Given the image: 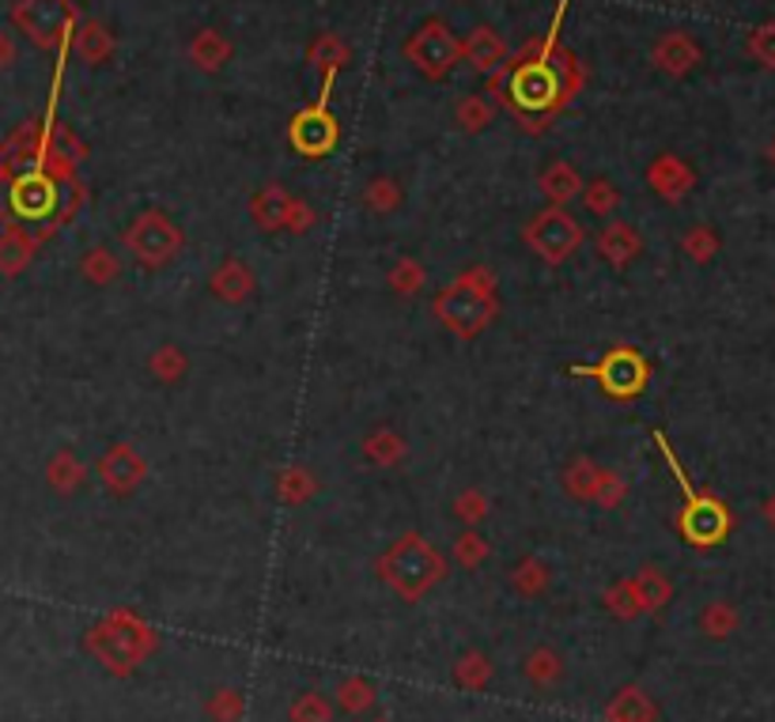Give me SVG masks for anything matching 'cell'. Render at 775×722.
I'll use <instances>...</instances> for the list:
<instances>
[{
	"instance_id": "6da1fadb",
	"label": "cell",
	"mask_w": 775,
	"mask_h": 722,
	"mask_svg": "<svg viewBox=\"0 0 775 722\" xmlns=\"http://www.w3.org/2000/svg\"><path fill=\"white\" fill-rule=\"evenodd\" d=\"M567 84H572V57L567 54H541L533 61H522L507 80L510 98L526 114L552 110L567 95Z\"/></svg>"
},
{
	"instance_id": "7a4b0ae2",
	"label": "cell",
	"mask_w": 775,
	"mask_h": 722,
	"mask_svg": "<svg viewBox=\"0 0 775 722\" xmlns=\"http://www.w3.org/2000/svg\"><path fill=\"white\" fill-rule=\"evenodd\" d=\"M383 576L398 590L401 597H420L439 582L443 576V560L435 556V548L420 537H406L390 548V556L383 560Z\"/></svg>"
},
{
	"instance_id": "3957f363",
	"label": "cell",
	"mask_w": 775,
	"mask_h": 722,
	"mask_svg": "<svg viewBox=\"0 0 775 722\" xmlns=\"http://www.w3.org/2000/svg\"><path fill=\"white\" fill-rule=\"evenodd\" d=\"M409 57H412V64H416L424 76H443V72H450L455 69V61H458V54H461V46H458V38L450 35L443 23H424V27L416 31V35L409 38Z\"/></svg>"
},
{
	"instance_id": "277c9868",
	"label": "cell",
	"mask_w": 775,
	"mask_h": 722,
	"mask_svg": "<svg viewBox=\"0 0 775 722\" xmlns=\"http://www.w3.org/2000/svg\"><path fill=\"white\" fill-rule=\"evenodd\" d=\"M492 315V299L481 295V288H473V281H461L455 292H447L439 299V318L450 326L461 338H473Z\"/></svg>"
},
{
	"instance_id": "5b68a950",
	"label": "cell",
	"mask_w": 775,
	"mask_h": 722,
	"mask_svg": "<svg viewBox=\"0 0 775 722\" xmlns=\"http://www.w3.org/2000/svg\"><path fill=\"white\" fill-rule=\"evenodd\" d=\"M530 246L545 261H564L567 253L579 246V224L560 209L541 212V216L530 224Z\"/></svg>"
},
{
	"instance_id": "8992f818",
	"label": "cell",
	"mask_w": 775,
	"mask_h": 722,
	"mask_svg": "<svg viewBox=\"0 0 775 722\" xmlns=\"http://www.w3.org/2000/svg\"><path fill=\"white\" fill-rule=\"evenodd\" d=\"M292 144L300 147L303 155H326L329 147L337 144V121H333V114L326 110V95H321V103L307 106L303 114H295Z\"/></svg>"
},
{
	"instance_id": "52a82bcc",
	"label": "cell",
	"mask_w": 775,
	"mask_h": 722,
	"mask_svg": "<svg viewBox=\"0 0 775 722\" xmlns=\"http://www.w3.org/2000/svg\"><path fill=\"white\" fill-rule=\"evenodd\" d=\"M129 242H133V250L140 253V258L152 261V265H160V261H171V258H175L178 246H183V235H178L175 227H171L163 216H144V220H140V224L133 227Z\"/></svg>"
},
{
	"instance_id": "ba28073f",
	"label": "cell",
	"mask_w": 775,
	"mask_h": 722,
	"mask_svg": "<svg viewBox=\"0 0 775 722\" xmlns=\"http://www.w3.org/2000/svg\"><path fill=\"white\" fill-rule=\"evenodd\" d=\"M598 379L606 382V390L613 393V398H629V393H636L643 379H647V364H643L632 348H621L598 367Z\"/></svg>"
},
{
	"instance_id": "9c48e42d",
	"label": "cell",
	"mask_w": 775,
	"mask_h": 722,
	"mask_svg": "<svg viewBox=\"0 0 775 722\" xmlns=\"http://www.w3.org/2000/svg\"><path fill=\"white\" fill-rule=\"evenodd\" d=\"M684 533L700 545H712L727 533V511H723L715 499H704V496H692L689 499V511H684Z\"/></svg>"
},
{
	"instance_id": "30bf717a",
	"label": "cell",
	"mask_w": 775,
	"mask_h": 722,
	"mask_svg": "<svg viewBox=\"0 0 775 722\" xmlns=\"http://www.w3.org/2000/svg\"><path fill=\"white\" fill-rule=\"evenodd\" d=\"M598 253L613 261V265H624V261H632L639 253V235L632 232V227H624V224H613L609 232H601Z\"/></svg>"
},
{
	"instance_id": "8fae6325",
	"label": "cell",
	"mask_w": 775,
	"mask_h": 722,
	"mask_svg": "<svg viewBox=\"0 0 775 722\" xmlns=\"http://www.w3.org/2000/svg\"><path fill=\"white\" fill-rule=\"evenodd\" d=\"M461 54L469 57L473 69H496L500 57H503V43L489 27H481V31H473V38H469L466 46H461Z\"/></svg>"
},
{
	"instance_id": "7c38bea8",
	"label": "cell",
	"mask_w": 775,
	"mask_h": 722,
	"mask_svg": "<svg viewBox=\"0 0 775 722\" xmlns=\"http://www.w3.org/2000/svg\"><path fill=\"white\" fill-rule=\"evenodd\" d=\"M655 57H658V64H662V69L684 72L689 64H696V46H692L684 35H670V38H662V43H658Z\"/></svg>"
},
{
	"instance_id": "4fadbf2b",
	"label": "cell",
	"mask_w": 775,
	"mask_h": 722,
	"mask_svg": "<svg viewBox=\"0 0 775 722\" xmlns=\"http://www.w3.org/2000/svg\"><path fill=\"white\" fill-rule=\"evenodd\" d=\"M650 178H655V190L666 193V197H678L684 186H689V170L681 167L673 155H666V159L655 163V170H650Z\"/></svg>"
},
{
	"instance_id": "5bb4252c",
	"label": "cell",
	"mask_w": 775,
	"mask_h": 722,
	"mask_svg": "<svg viewBox=\"0 0 775 722\" xmlns=\"http://www.w3.org/2000/svg\"><path fill=\"white\" fill-rule=\"evenodd\" d=\"M246 288H250V273H246V265H238V261H231V265L220 269V276H216V292L224 295V299L231 303H238L246 295Z\"/></svg>"
},
{
	"instance_id": "9a60e30c",
	"label": "cell",
	"mask_w": 775,
	"mask_h": 722,
	"mask_svg": "<svg viewBox=\"0 0 775 722\" xmlns=\"http://www.w3.org/2000/svg\"><path fill=\"white\" fill-rule=\"evenodd\" d=\"M606 473H598L594 470V462H587V458H579V462L567 470V488L575 492V496H594V492H601L598 484Z\"/></svg>"
},
{
	"instance_id": "2e32d148",
	"label": "cell",
	"mask_w": 775,
	"mask_h": 722,
	"mask_svg": "<svg viewBox=\"0 0 775 722\" xmlns=\"http://www.w3.org/2000/svg\"><path fill=\"white\" fill-rule=\"evenodd\" d=\"M636 594H639V605L643 609H658V605L670 597V582L666 579H658L655 571H643V576L636 579Z\"/></svg>"
},
{
	"instance_id": "e0dca14e",
	"label": "cell",
	"mask_w": 775,
	"mask_h": 722,
	"mask_svg": "<svg viewBox=\"0 0 775 722\" xmlns=\"http://www.w3.org/2000/svg\"><path fill=\"white\" fill-rule=\"evenodd\" d=\"M541 190L549 197H556V201H567L575 190H579V178H575L572 167H564V163H556V167L545 175V182H541Z\"/></svg>"
},
{
	"instance_id": "ac0fdd59",
	"label": "cell",
	"mask_w": 775,
	"mask_h": 722,
	"mask_svg": "<svg viewBox=\"0 0 775 722\" xmlns=\"http://www.w3.org/2000/svg\"><path fill=\"white\" fill-rule=\"evenodd\" d=\"M609 719L613 722H647L650 719V703L643 700L639 693H621V700L613 703Z\"/></svg>"
},
{
	"instance_id": "d6986e66",
	"label": "cell",
	"mask_w": 775,
	"mask_h": 722,
	"mask_svg": "<svg viewBox=\"0 0 775 722\" xmlns=\"http://www.w3.org/2000/svg\"><path fill=\"white\" fill-rule=\"evenodd\" d=\"M526 674H530V680H538V685H552V680H560V659L552 651H533L530 654V662H526Z\"/></svg>"
},
{
	"instance_id": "ffe728a7",
	"label": "cell",
	"mask_w": 775,
	"mask_h": 722,
	"mask_svg": "<svg viewBox=\"0 0 775 722\" xmlns=\"http://www.w3.org/2000/svg\"><path fill=\"white\" fill-rule=\"evenodd\" d=\"M193 57H197L201 69H220V61L227 57V46L220 43L216 31H204V35L197 38V46H193Z\"/></svg>"
},
{
	"instance_id": "44dd1931",
	"label": "cell",
	"mask_w": 775,
	"mask_h": 722,
	"mask_svg": "<svg viewBox=\"0 0 775 722\" xmlns=\"http://www.w3.org/2000/svg\"><path fill=\"white\" fill-rule=\"evenodd\" d=\"M292 722H329V703L318 693L300 696L292 708Z\"/></svg>"
},
{
	"instance_id": "7402d4cb",
	"label": "cell",
	"mask_w": 775,
	"mask_h": 722,
	"mask_svg": "<svg viewBox=\"0 0 775 722\" xmlns=\"http://www.w3.org/2000/svg\"><path fill=\"white\" fill-rule=\"evenodd\" d=\"M371 700H375V696H371V685L367 680H344L341 685V703L349 711H364V708H371Z\"/></svg>"
},
{
	"instance_id": "603a6c76",
	"label": "cell",
	"mask_w": 775,
	"mask_h": 722,
	"mask_svg": "<svg viewBox=\"0 0 775 722\" xmlns=\"http://www.w3.org/2000/svg\"><path fill=\"white\" fill-rule=\"evenodd\" d=\"M458 118L466 121V129H484L489 126V118H492V110H489V103H481V98H466L461 110H458Z\"/></svg>"
},
{
	"instance_id": "cb8c5ba5",
	"label": "cell",
	"mask_w": 775,
	"mask_h": 722,
	"mask_svg": "<svg viewBox=\"0 0 775 722\" xmlns=\"http://www.w3.org/2000/svg\"><path fill=\"white\" fill-rule=\"evenodd\" d=\"M704 628H707V636H712V639H723V636H727V631L733 628L730 605H712V613L704 617Z\"/></svg>"
},
{
	"instance_id": "d4e9b609",
	"label": "cell",
	"mask_w": 775,
	"mask_h": 722,
	"mask_svg": "<svg viewBox=\"0 0 775 722\" xmlns=\"http://www.w3.org/2000/svg\"><path fill=\"white\" fill-rule=\"evenodd\" d=\"M587 204H590V212H613V204H617V193H613V186L609 182H594L590 186V193H587Z\"/></svg>"
},
{
	"instance_id": "484cf974",
	"label": "cell",
	"mask_w": 775,
	"mask_h": 722,
	"mask_svg": "<svg viewBox=\"0 0 775 722\" xmlns=\"http://www.w3.org/2000/svg\"><path fill=\"white\" fill-rule=\"evenodd\" d=\"M458 556L466 568H477V564L484 560V541L477 537V533H466V537L458 541Z\"/></svg>"
},
{
	"instance_id": "4316f807",
	"label": "cell",
	"mask_w": 775,
	"mask_h": 722,
	"mask_svg": "<svg viewBox=\"0 0 775 722\" xmlns=\"http://www.w3.org/2000/svg\"><path fill=\"white\" fill-rule=\"evenodd\" d=\"M515 587H518V590H526V594H533V590H541V587H545V568L530 560V564H526V568L515 576Z\"/></svg>"
},
{
	"instance_id": "83f0119b",
	"label": "cell",
	"mask_w": 775,
	"mask_h": 722,
	"mask_svg": "<svg viewBox=\"0 0 775 722\" xmlns=\"http://www.w3.org/2000/svg\"><path fill=\"white\" fill-rule=\"evenodd\" d=\"M367 201H371V204H375V209H378V212H386V209H390V204H394V201H398V193H394V186H390V182H386V178H378V182H375V190H371V193H367Z\"/></svg>"
},
{
	"instance_id": "f1b7e54d",
	"label": "cell",
	"mask_w": 775,
	"mask_h": 722,
	"mask_svg": "<svg viewBox=\"0 0 775 722\" xmlns=\"http://www.w3.org/2000/svg\"><path fill=\"white\" fill-rule=\"evenodd\" d=\"M753 49H761V57L768 64H775V27H764L761 35L753 38Z\"/></svg>"
},
{
	"instance_id": "f546056e",
	"label": "cell",
	"mask_w": 775,
	"mask_h": 722,
	"mask_svg": "<svg viewBox=\"0 0 775 722\" xmlns=\"http://www.w3.org/2000/svg\"><path fill=\"white\" fill-rule=\"evenodd\" d=\"M160 359H163V379H175V375H183V364H186V359H183V352L167 348Z\"/></svg>"
}]
</instances>
